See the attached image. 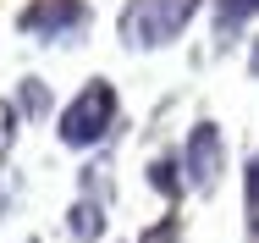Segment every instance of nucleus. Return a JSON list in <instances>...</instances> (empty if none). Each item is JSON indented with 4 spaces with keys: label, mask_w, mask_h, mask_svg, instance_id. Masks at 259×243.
<instances>
[{
    "label": "nucleus",
    "mask_w": 259,
    "mask_h": 243,
    "mask_svg": "<svg viewBox=\"0 0 259 243\" xmlns=\"http://www.w3.org/2000/svg\"><path fill=\"white\" fill-rule=\"evenodd\" d=\"M248 17H259V0H215V45H232Z\"/></svg>",
    "instance_id": "obj_7"
},
{
    "label": "nucleus",
    "mask_w": 259,
    "mask_h": 243,
    "mask_svg": "<svg viewBox=\"0 0 259 243\" xmlns=\"http://www.w3.org/2000/svg\"><path fill=\"white\" fill-rule=\"evenodd\" d=\"M89 22H94L89 0H28L17 11V28L39 45H66V39L89 33Z\"/></svg>",
    "instance_id": "obj_3"
},
{
    "label": "nucleus",
    "mask_w": 259,
    "mask_h": 243,
    "mask_svg": "<svg viewBox=\"0 0 259 243\" xmlns=\"http://www.w3.org/2000/svg\"><path fill=\"white\" fill-rule=\"evenodd\" d=\"M11 210V171H0V216Z\"/></svg>",
    "instance_id": "obj_12"
},
{
    "label": "nucleus",
    "mask_w": 259,
    "mask_h": 243,
    "mask_svg": "<svg viewBox=\"0 0 259 243\" xmlns=\"http://www.w3.org/2000/svg\"><path fill=\"white\" fill-rule=\"evenodd\" d=\"M121 122V99H116V83L110 78H89L77 99L61 111V144L66 149H100Z\"/></svg>",
    "instance_id": "obj_1"
},
{
    "label": "nucleus",
    "mask_w": 259,
    "mask_h": 243,
    "mask_svg": "<svg viewBox=\"0 0 259 243\" xmlns=\"http://www.w3.org/2000/svg\"><path fill=\"white\" fill-rule=\"evenodd\" d=\"M243 216H248V238H259V149L243 166Z\"/></svg>",
    "instance_id": "obj_9"
},
{
    "label": "nucleus",
    "mask_w": 259,
    "mask_h": 243,
    "mask_svg": "<svg viewBox=\"0 0 259 243\" xmlns=\"http://www.w3.org/2000/svg\"><path fill=\"white\" fill-rule=\"evenodd\" d=\"M11 105H17V116L39 122V116H50V111H55V94H50V83H45V78H22Z\"/></svg>",
    "instance_id": "obj_8"
},
{
    "label": "nucleus",
    "mask_w": 259,
    "mask_h": 243,
    "mask_svg": "<svg viewBox=\"0 0 259 243\" xmlns=\"http://www.w3.org/2000/svg\"><path fill=\"white\" fill-rule=\"evenodd\" d=\"M193 11H199V0H127L121 6V17H116V33H121V45L127 50H165L188 22H193Z\"/></svg>",
    "instance_id": "obj_2"
},
{
    "label": "nucleus",
    "mask_w": 259,
    "mask_h": 243,
    "mask_svg": "<svg viewBox=\"0 0 259 243\" xmlns=\"http://www.w3.org/2000/svg\"><path fill=\"white\" fill-rule=\"evenodd\" d=\"M66 232L77 243H100L105 238V204L100 199H77V204L66 210Z\"/></svg>",
    "instance_id": "obj_5"
},
{
    "label": "nucleus",
    "mask_w": 259,
    "mask_h": 243,
    "mask_svg": "<svg viewBox=\"0 0 259 243\" xmlns=\"http://www.w3.org/2000/svg\"><path fill=\"white\" fill-rule=\"evenodd\" d=\"M248 72H254V78H259V39H254V45H248Z\"/></svg>",
    "instance_id": "obj_13"
},
{
    "label": "nucleus",
    "mask_w": 259,
    "mask_h": 243,
    "mask_svg": "<svg viewBox=\"0 0 259 243\" xmlns=\"http://www.w3.org/2000/svg\"><path fill=\"white\" fill-rule=\"evenodd\" d=\"M149 188H155V194H165L171 204L188 194V177H182V155H155V160H149Z\"/></svg>",
    "instance_id": "obj_6"
},
{
    "label": "nucleus",
    "mask_w": 259,
    "mask_h": 243,
    "mask_svg": "<svg viewBox=\"0 0 259 243\" xmlns=\"http://www.w3.org/2000/svg\"><path fill=\"white\" fill-rule=\"evenodd\" d=\"M182 177H188V188H199V194H209V188L226 177V138H221L215 122H193V133H188V144H182Z\"/></svg>",
    "instance_id": "obj_4"
},
{
    "label": "nucleus",
    "mask_w": 259,
    "mask_h": 243,
    "mask_svg": "<svg viewBox=\"0 0 259 243\" xmlns=\"http://www.w3.org/2000/svg\"><path fill=\"white\" fill-rule=\"evenodd\" d=\"M138 243H182V227H177V221H155Z\"/></svg>",
    "instance_id": "obj_11"
},
{
    "label": "nucleus",
    "mask_w": 259,
    "mask_h": 243,
    "mask_svg": "<svg viewBox=\"0 0 259 243\" xmlns=\"http://www.w3.org/2000/svg\"><path fill=\"white\" fill-rule=\"evenodd\" d=\"M17 138H22V116H17V105H11V99H0V160L17 149Z\"/></svg>",
    "instance_id": "obj_10"
}]
</instances>
